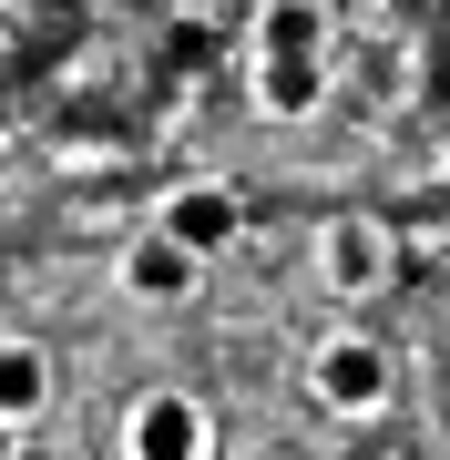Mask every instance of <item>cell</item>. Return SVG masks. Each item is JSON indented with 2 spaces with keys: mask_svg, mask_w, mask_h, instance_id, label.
<instances>
[{
  "mask_svg": "<svg viewBox=\"0 0 450 460\" xmlns=\"http://www.w3.org/2000/svg\"><path fill=\"white\" fill-rule=\"evenodd\" d=\"M389 378H400V368H389V348L368 328H328L307 348V399L328 420H379L389 410Z\"/></svg>",
  "mask_w": 450,
  "mask_h": 460,
  "instance_id": "1",
  "label": "cell"
},
{
  "mask_svg": "<svg viewBox=\"0 0 450 460\" xmlns=\"http://www.w3.org/2000/svg\"><path fill=\"white\" fill-rule=\"evenodd\" d=\"M307 256H317V287L338 307H368V296H389V277H400V246H389L379 215H328Z\"/></svg>",
  "mask_w": 450,
  "mask_h": 460,
  "instance_id": "2",
  "label": "cell"
},
{
  "mask_svg": "<svg viewBox=\"0 0 450 460\" xmlns=\"http://www.w3.org/2000/svg\"><path fill=\"white\" fill-rule=\"evenodd\" d=\"M216 450V420H205V399L184 389H144L134 420H123V460H205Z\"/></svg>",
  "mask_w": 450,
  "mask_h": 460,
  "instance_id": "3",
  "label": "cell"
},
{
  "mask_svg": "<svg viewBox=\"0 0 450 460\" xmlns=\"http://www.w3.org/2000/svg\"><path fill=\"white\" fill-rule=\"evenodd\" d=\"M154 226H164L174 246H195L205 266H216L235 235H246V205H235V184H174V195L154 205Z\"/></svg>",
  "mask_w": 450,
  "mask_h": 460,
  "instance_id": "4",
  "label": "cell"
},
{
  "mask_svg": "<svg viewBox=\"0 0 450 460\" xmlns=\"http://www.w3.org/2000/svg\"><path fill=\"white\" fill-rule=\"evenodd\" d=\"M113 277H123V296H144V307H184V296L205 287V256H195V246H174L164 226H144L134 246H123Z\"/></svg>",
  "mask_w": 450,
  "mask_h": 460,
  "instance_id": "5",
  "label": "cell"
},
{
  "mask_svg": "<svg viewBox=\"0 0 450 460\" xmlns=\"http://www.w3.org/2000/svg\"><path fill=\"white\" fill-rule=\"evenodd\" d=\"M267 62H328V0H256V41Z\"/></svg>",
  "mask_w": 450,
  "mask_h": 460,
  "instance_id": "6",
  "label": "cell"
},
{
  "mask_svg": "<svg viewBox=\"0 0 450 460\" xmlns=\"http://www.w3.org/2000/svg\"><path fill=\"white\" fill-rule=\"evenodd\" d=\"M41 410H51V348L41 338H0V420L31 429Z\"/></svg>",
  "mask_w": 450,
  "mask_h": 460,
  "instance_id": "7",
  "label": "cell"
},
{
  "mask_svg": "<svg viewBox=\"0 0 450 460\" xmlns=\"http://www.w3.org/2000/svg\"><path fill=\"white\" fill-rule=\"evenodd\" d=\"M0 460H21V420H0Z\"/></svg>",
  "mask_w": 450,
  "mask_h": 460,
  "instance_id": "8",
  "label": "cell"
},
{
  "mask_svg": "<svg viewBox=\"0 0 450 460\" xmlns=\"http://www.w3.org/2000/svg\"><path fill=\"white\" fill-rule=\"evenodd\" d=\"M0 184H11V133H0Z\"/></svg>",
  "mask_w": 450,
  "mask_h": 460,
  "instance_id": "9",
  "label": "cell"
}]
</instances>
